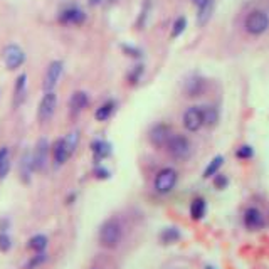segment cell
Here are the masks:
<instances>
[{
    "mask_svg": "<svg viewBox=\"0 0 269 269\" xmlns=\"http://www.w3.org/2000/svg\"><path fill=\"white\" fill-rule=\"evenodd\" d=\"M56 106H58V96L54 91H46L44 96L40 98V103L37 108V118L40 123H46L51 120L56 113Z\"/></svg>",
    "mask_w": 269,
    "mask_h": 269,
    "instance_id": "6",
    "label": "cell"
},
{
    "mask_svg": "<svg viewBox=\"0 0 269 269\" xmlns=\"http://www.w3.org/2000/svg\"><path fill=\"white\" fill-rule=\"evenodd\" d=\"M123 227L118 219H108L100 229V244L104 249H115L120 246Z\"/></svg>",
    "mask_w": 269,
    "mask_h": 269,
    "instance_id": "1",
    "label": "cell"
},
{
    "mask_svg": "<svg viewBox=\"0 0 269 269\" xmlns=\"http://www.w3.org/2000/svg\"><path fill=\"white\" fill-rule=\"evenodd\" d=\"M182 123H183V128H185L189 133L201 132L202 126H203L201 106H189L182 116Z\"/></svg>",
    "mask_w": 269,
    "mask_h": 269,
    "instance_id": "7",
    "label": "cell"
},
{
    "mask_svg": "<svg viewBox=\"0 0 269 269\" xmlns=\"http://www.w3.org/2000/svg\"><path fill=\"white\" fill-rule=\"evenodd\" d=\"M63 69H64L63 61H52V63L49 64L46 74H44V81H42L44 91H54L61 76H63Z\"/></svg>",
    "mask_w": 269,
    "mask_h": 269,
    "instance_id": "9",
    "label": "cell"
},
{
    "mask_svg": "<svg viewBox=\"0 0 269 269\" xmlns=\"http://www.w3.org/2000/svg\"><path fill=\"white\" fill-rule=\"evenodd\" d=\"M214 7H215V2L214 0H205L201 7H199V12H197V24L201 27L205 26L207 22L212 19V14H214Z\"/></svg>",
    "mask_w": 269,
    "mask_h": 269,
    "instance_id": "20",
    "label": "cell"
},
{
    "mask_svg": "<svg viewBox=\"0 0 269 269\" xmlns=\"http://www.w3.org/2000/svg\"><path fill=\"white\" fill-rule=\"evenodd\" d=\"M10 226V221L9 219H0V232H7Z\"/></svg>",
    "mask_w": 269,
    "mask_h": 269,
    "instance_id": "38",
    "label": "cell"
},
{
    "mask_svg": "<svg viewBox=\"0 0 269 269\" xmlns=\"http://www.w3.org/2000/svg\"><path fill=\"white\" fill-rule=\"evenodd\" d=\"M9 172H10V158L0 164V180H2V178H5L7 175H9Z\"/></svg>",
    "mask_w": 269,
    "mask_h": 269,
    "instance_id": "36",
    "label": "cell"
},
{
    "mask_svg": "<svg viewBox=\"0 0 269 269\" xmlns=\"http://www.w3.org/2000/svg\"><path fill=\"white\" fill-rule=\"evenodd\" d=\"M242 224L247 231L256 232L266 227V215L264 212L256 205L246 207V210L242 212Z\"/></svg>",
    "mask_w": 269,
    "mask_h": 269,
    "instance_id": "5",
    "label": "cell"
},
{
    "mask_svg": "<svg viewBox=\"0 0 269 269\" xmlns=\"http://www.w3.org/2000/svg\"><path fill=\"white\" fill-rule=\"evenodd\" d=\"M252 157H254V148L251 145H240L235 150V158H239V160H251Z\"/></svg>",
    "mask_w": 269,
    "mask_h": 269,
    "instance_id": "30",
    "label": "cell"
},
{
    "mask_svg": "<svg viewBox=\"0 0 269 269\" xmlns=\"http://www.w3.org/2000/svg\"><path fill=\"white\" fill-rule=\"evenodd\" d=\"M32 172H34V168H32V153L26 152L24 153V157L20 158V178H22L24 183L31 182Z\"/></svg>",
    "mask_w": 269,
    "mask_h": 269,
    "instance_id": "22",
    "label": "cell"
},
{
    "mask_svg": "<svg viewBox=\"0 0 269 269\" xmlns=\"http://www.w3.org/2000/svg\"><path fill=\"white\" fill-rule=\"evenodd\" d=\"M2 56H3V63H5L7 69H10V71H15V69H19L26 63V52H24L17 44H9V46L3 49Z\"/></svg>",
    "mask_w": 269,
    "mask_h": 269,
    "instance_id": "8",
    "label": "cell"
},
{
    "mask_svg": "<svg viewBox=\"0 0 269 269\" xmlns=\"http://www.w3.org/2000/svg\"><path fill=\"white\" fill-rule=\"evenodd\" d=\"M182 237V232L178 227H165V229H162V232L158 234V239H160L162 244H165V246H170V244H175L178 242Z\"/></svg>",
    "mask_w": 269,
    "mask_h": 269,
    "instance_id": "19",
    "label": "cell"
},
{
    "mask_svg": "<svg viewBox=\"0 0 269 269\" xmlns=\"http://www.w3.org/2000/svg\"><path fill=\"white\" fill-rule=\"evenodd\" d=\"M86 20V14L79 9V7H69V9L63 10L59 15V22L63 24H72V26H79Z\"/></svg>",
    "mask_w": 269,
    "mask_h": 269,
    "instance_id": "13",
    "label": "cell"
},
{
    "mask_svg": "<svg viewBox=\"0 0 269 269\" xmlns=\"http://www.w3.org/2000/svg\"><path fill=\"white\" fill-rule=\"evenodd\" d=\"M192 2H194V3H195V5H197V7H201L202 3L205 2V0H192Z\"/></svg>",
    "mask_w": 269,
    "mask_h": 269,
    "instance_id": "39",
    "label": "cell"
},
{
    "mask_svg": "<svg viewBox=\"0 0 269 269\" xmlns=\"http://www.w3.org/2000/svg\"><path fill=\"white\" fill-rule=\"evenodd\" d=\"M121 51L125 52L126 56L130 58H134V59H140L141 58V51L134 46H130V44H121Z\"/></svg>",
    "mask_w": 269,
    "mask_h": 269,
    "instance_id": "35",
    "label": "cell"
},
{
    "mask_svg": "<svg viewBox=\"0 0 269 269\" xmlns=\"http://www.w3.org/2000/svg\"><path fill=\"white\" fill-rule=\"evenodd\" d=\"M79 140H81V134L77 130H74V132H69L66 136H64V143H66L67 146V152L69 155H74V152L77 150V145H79Z\"/></svg>",
    "mask_w": 269,
    "mask_h": 269,
    "instance_id": "26",
    "label": "cell"
},
{
    "mask_svg": "<svg viewBox=\"0 0 269 269\" xmlns=\"http://www.w3.org/2000/svg\"><path fill=\"white\" fill-rule=\"evenodd\" d=\"M189 212H190V217L192 221L199 222L205 217L207 214V201L203 197H195L192 202H190V207H189Z\"/></svg>",
    "mask_w": 269,
    "mask_h": 269,
    "instance_id": "18",
    "label": "cell"
},
{
    "mask_svg": "<svg viewBox=\"0 0 269 269\" xmlns=\"http://www.w3.org/2000/svg\"><path fill=\"white\" fill-rule=\"evenodd\" d=\"M185 29H187V19L183 17V15H180V17L175 19V22L172 26V34L170 35H172V39H177L185 32Z\"/></svg>",
    "mask_w": 269,
    "mask_h": 269,
    "instance_id": "28",
    "label": "cell"
},
{
    "mask_svg": "<svg viewBox=\"0 0 269 269\" xmlns=\"http://www.w3.org/2000/svg\"><path fill=\"white\" fill-rule=\"evenodd\" d=\"M115 109H116L115 101H106V103H103L100 108L96 109L95 118L98 121H106V120H109V118L115 115Z\"/></svg>",
    "mask_w": 269,
    "mask_h": 269,
    "instance_id": "23",
    "label": "cell"
},
{
    "mask_svg": "<svg viewBox=\"0 0 269 269\" xmlns=\"http://www.w3.org/2000/svg\"><path fill=\"white\" fill-rule=\"evenodd\" d=\"M26 91H27V74L22 72L17 79H15L14 86V108H19L26 100Z\"/></svg>",
    "mask_w": 269,
    "mask_h": 269,
    "instance_id": "17",
    "label": "cell"
},
{
    "mask_svg": "<svg viewBox=\"0 0 269 269\" xmlns=\"http://www.w3.org/2000/svg\"><path fill=\"white\" fill-rule=\"evenodd\" d=\"M244 29H246L247 34L254 35V37L263 35L269 29V15L261 9L251 10L246 20H244Z\"/></svg>",
    "mask_w": 269,
    "mask_h": 269,
    "instance_id": "4",
    "label": "cell"
},
{
    "mask_svg": "<svg viewBox=\"0 0 269 269\" xmlns=\"http://www.w3.org/2000/svg\"><path fill=\"white\" fill-rule=\"evenodd\" d=\"M203 269H215V268H214V266H210V264H207V266L203 268Z\"/></svg>",
    "mask_w": 269,
    "mask_h": 269,
    "instance_id": "42",
    "label": "cell"
},
{
    "mask_svg": "<svg viewBox=\"0 0 269 269\" xmlns=\"http://www.w3.org/2000/svg\"><path fill=\"white\" fill-rule=\"evenodd\" d=\"M76 199V194H72V195H69L67 197V203H72V201Z\"/></svg>",
    "mask_w": 269,
    "mask_h": 269,
    "instance_id": "40",
    "label": "cell"
},
{
    "mask_svg": "<svg viewBox=\"0 0 269 269\" xmlns=\"http://www.w3.org/2000/svg\"><path fill=\"white\" fill-rule=\"evenodd\" d=\"M51 152H52V158H54L56 167H63L69 158H71V155L67 152V146L64 143V138H58V140L52 143Z\"/></svg>",
    "mask_w": 269,
    "mask_h": 269,
    "instance_id": "12",
    "label": "cell"
},
{
    "mask_svg": "<svg viewBox=\"0 0 269 269\" xmlns=\"http://www.w3.org/2000/svg\"><path fill=\"white\" fill-rule=\"evenodd\" d=\"M46 261H47V254H46V251H44V252H35V254L31 258L29 263H27L26 269H35L37 266H40V264L46 263Z\"/></svg>",
    "mask_w": 269,
    "mask_h": 269,
    "instance_id": "31",
    "label": "cell"
},
{
    "mask_svg": "<svg viewBox=\"0 0 269 269\" xmlns=\"http://www.w3.org/2000/svg\"><path fill=\"white\" fill-rule=\"evenodd\" d=\"M150 10H152V2L150 0H145L143 5H141V12H140V17L136 19V29H145L146 26V20H148Z\"/></svg>",
    "mask_w": 269,
    "mask_h": 269,
    "instance_id": "27",
    "label": "cell"
},
{
    "mask_svg": "<svg viewBox=\"0 0 269 269\" xmlns=\"http://www.w3.org/2000/svg\"><path fill=\"white\" fill-rule=\"evenodd\" d=\"M203 88H205V81L201 76H194L187 79L185 86H183V93L189 98H197L203 93Z\"/></svg>",
    "mask_w": 269,
    "mask_h": 269,
    "instance_id": "16",
    "label": "cell"
},
{
    "mask_svg": "<svg viewBox=\"0 0 269 269\" xmlns=\"http://www.w3.org/2000/svg\"><path fill=\"white\" fill-rule=\"evenodd\" d=\"M201 111H202V120H203V126H212L217 125L219 121V111L215 106L212 104H205V106H201Z\"/></svg>",
    "mask_w": 269,
    "mask_h": 269,
    "instance_id": "21",
    "label": "cell"
},
{
    "mask_svg": "<svg viewBox=\"0 0 269 269\" xmlns=\"http://www.w3.org/2000/svg\"><path fill=\"white\" fill-rule=\"evenodd\" d=\"M212 182H214V187L217 190H224V189H227V185H229V177L219 172L217 175L212 177Z\"/></svg>",
    "mask_w": 269,
    "mask_h": 269,
    "instance_id": "32",
    "label": "cell"
},
{
    "mask_svg": "<svg viewBox=\"0 0 269 269\" xmlns=\"http://www.w3.org/2000/svg\"><path fill=\"white\" fill-rule=\"evenodd\" d=\"M9 158H10L9 148H7V146H2V148H0V164L5 160H9Z\"/></svg>",
    "mask_w": 269,
    "mask_h": 269,
    "instance_id": "37",
    "label": "cell"
},
{
    "mask_svg": "<svg viewBox=\"0 0 269 269\" xmlns=\"http://www.w3.org/2000/svg\"><path fill=\"white\" fill-rule=\"evenodd\" d=\"M93 175H95L98 180H108V178L111 177V172H109V170L101 164H96L95 170H93Z\"/></svg>",
    "mask_w": 269,
    "mask_h": 269,
    "instance_id": "33",
    "label": "cell"
},
{
    "mask_svg": "<svg viewBox=\"0 0 269 269\" xmlns=\"http://www.w3.org/2000/svg\"><path fill=\"white\" fill-rule=\"evenodd\" d=\"M89 106V96L86 91H76L72 93L71 100H69V109L72 115H79L81 111H84Z\"/></svg>",
    "mask_w": 269,
    "mask_h": 269,
    "instance_id": "14",
    "label": "cell"
},
{
    "mask_svg": "<svg viewBox=\"0 0 269 269\" xmlns=\"http://www.w3.org/2000/svg\"><path fill=\"white\" fill-rule=\"evenodd\" d=\"M165 150L173 160L185 162L187 158L192 155V143H190L189 138L183 136V134L173 133L172 136H170V140L167 141Z\"/></svg>",
    "mask_w": 269,
    "mask_h": 269,
    "instance_id": "2",
    "label": "cell"
},
{
    "mask_svg": "<svg viewBox=\"0 0 269 269\" xmlns=\"http://www.w3.org/2000/svg\"><path fill=\"white\" fill-rule=\"evenodd\" d=\"M49 141L46 138H40V140L35 143V148L32 152V168L34 172H40L44 170V167L47 164V157H49Z\"/></svg>",
    "mask_w": 269,
    "mask_h": 269,
    "instance_id": "10",
    "label": "cell"
},
{
    "mask_svg": "<svg viewBox=\"0 0 269 269\" xmlns=\"http://www.w3.org/2000/svg\"><path fill=\"white\" fill-rule=\"evenodd\" d=\"M172 134L173 133H172V130H170L168 125L158 123V125H155L152 130H150L148 140H150V143L155 146V148H165L167 141L170 140Z\"/></svg>",
    "mask_w": 269,
    "mask_h": 269,
    "instance_id": "11",
    "label": "cell"
},
{
    "mask_svg": "<svg viewBox=\"0 0 269 269\" xmlns=\"http://www.w3.org/2000/svg\"><path fill=\"white\" fill-rule=\"evenodd\" d=\"M143 72H145V66H143V64H136V66H133V67H132V71L128 72V81H130V84L140 83V79H141V76H143Z\"/></svg>",
    "mask_w": 269,
    "mask_h": 269,
    "instance_id": "29",
    "label": "cell"
},
{
    "mask_svg": "<svg viewBox=\"0 0 269 269\" xmlns=\"http://www.w3.org/2000/svg\"><path fill=\"white\" fill-rule=\"evenodd\" d=\"M12 249V237L7 232H0V252H9Z\"/></svg>",
    "mask_w": 269,
    "mask_h": 269,
    "instance_id": "34",
    "label": "cell"
},
{
    "mask_svg": "<svg viewBox=\"0 0 269 269\" xmlns=\"http://www.w3.org/2000/svg\"><path fill=\"white\" fill-rule=\"evenodd\" d=\"M222 165H224V157L222 155H215L209 162V165L205 167V170H203V178H212L214 175H217L221 172Z\"/></svg>",
    "mask_w": 269,
    "mask_h": 269,
    "instance_id": "25",
    "label": "cell"
},
{
    "mask_svg": "<svg viewBox=\"0 0 269 269\" xmlns=\"http://www.w3.org/2000/svg\"><path fill=\"white\" fill-rule=\"evenodd\" d=\"M91 152H93V157H95V162L96 164H100L101 160H104V158H108L109 155H111L113 148L106 140L96 138V140L91 141Z\"/></svg>",
    "mask_w": 269,
    "mask_h": 269,
    "instance_id": "15",
    "label": "cell"
},
{
    "mask_svg": "<svg viewBox=\"0 0 269 269\" xmlns=\"http://www.w3.org/2000/svg\"><path fill=\"white\" fill-rule=\"evenodd\" d=\"M178 182V172L173 168V167H164L157 172L153 178V189L157 194L160 195H167L170 194L175 189Z\"/></svg>",
    "mask_w": 269,
    "mask_h": 269,
    "instance_id": "3",
    "label": "cell"
},
{
    "mask_svg": "<svg viewBox=\"0 0 269 269\" xmlns=\"http://www.w3.org/2000/svg\"><path fill=\"white\" fill-rule=\"evenodd\" d=\"M47 244H49V239L47 235L44 234H35L27 240V247L34 252H44L47 249Z\"/></svg>",
    "mask_w": 269,
    "mask_h": 269,
    "instance_id": "24",
    "label": "cell"
},
{
    "mask_svg": "<svg viewBox=\"0 0 269 269\" xmlns=\"http://www.w3.org/2000/svg\"><path fill=\"white\" fill-rule=\"evenodd\" d=\"M101 0H89V5H96V3H100Z\"/></svg>",
    "mask_w": 269,
    "mask_h": 269,
    "instance_id": "41",
    "label": "cell"
}]
</instances>
